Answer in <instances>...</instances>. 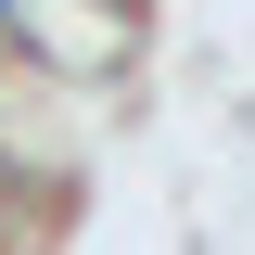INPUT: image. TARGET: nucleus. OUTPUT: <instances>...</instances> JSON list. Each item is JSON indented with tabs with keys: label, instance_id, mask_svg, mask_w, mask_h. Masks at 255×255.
Returning a JSON list of instances; mask_svg holds the SVG:
<instances>
[{
	"label": "nucleus",
	"instance_id": "obj_1",
	"mask_svg": "<svg viewBox=\"0 0 255 255\" xmlns=\"http://www.w3.org/2000/svg\"><path fill=\"white\" fill-rule=\"evenodd\" d=\"M0 26H13V0H0Z\"/></svg>",
	"mask_w": 255,
	"mask_h": 255
}]
</instances>
